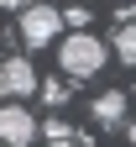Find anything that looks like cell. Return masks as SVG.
<instances>
[{"label":"cell","mask_w":136,"mask_h":147,"mask_svg":"<svg viewBox=\"0 0 136 147\" xmlns=\"http://www.w3.org/2000/svg\"><path fill=\"white\" fill-rule=\"evenodd\" d=\"M105 63H110V47L94 32H68L63 42H58V68H63L68 79H94Z\"/></svg>","instance_id":"1"},{"label":"cell","mask_w":136,"mask_h":147,"mask_svg":"<svg viewBox=\"0 0 136 147\" xmlns=\"http://www.w3.org/2000/svg\"><path fill=\"white\" fill-rule=\"evenodd\" d=\"M16 21H21V42H26V47H47V42H58L63 16H58L52 5H26Z\"/></svg>","instance_id":"2"},{"label":"cell","mask_w":136,"mask_h":147,"mask_svg":"<svg viewBox=\"0 0 136 147\" xmlns=\"http://www.w3.org/2000/svg\"><path fill=\"white\" fill-rule=\"evenodd\" d=\"M37 116L26 105H0V147H31L37 142Z\"/></svg>","instance_id":"3"},{"label":"cell","mask_w":136,"mask_h":147,"mask_svg":"<svg viewBox=\"0 0 136 147\" xmlns=\"http://www.w3.org/2000/svg\"><path fill=\"white\" fill-rule=\"evenodd\" d=\"M37 68H31V58H0V100H26V95H37Z\"/></svg>","instance_id":"4"},{"label":"cell","mask_w":136,"mask_h":147,"mask_svg":"<svg viewBox=\"0 0 136 147\" xmlns=\"http://www.w3.org/2000/svg\"><path fill=\"white\" fill-rule=\"evenodd\" d=\"M89 110H94V121H100L105 131H110V126H126V95H121V89H105Z\"/></svg>","instance_id":"5"},{"label":"cell","mask_w":136,"mask_h":147,"mask_svg":"<svg viewBox=\"0 0 136 147\" xmlns=\"http://www.w3.org/2000/svg\"><path fill=\"white\" fill-rule=\"evenodd\" d=\"M110 53H115L121 63H131V68H136V21H126L121 32H115V42H110Z\"/></svg>","instance_id":"6"},{"label":"cell","mask_w":136,"mask_h":147,"mask_svg":"<svg viewBox=\"0 0 136 147\" xmlns=\"http://www.w3.org/2000/svg\"><path fill=\"white\" fill-rule=\"evenodd\" d=\"M37 89H42V100H47L52 110H58V105H63V100H68V89H63V84H58V79H42V84H37Z\"/></svg>","instance_id":"7"},{"label":"cell","mask_w":136,"mask_h":147,"mask_svg":"<svg viewBox=\"0 0 136 147\" xmlns=\"http://www.w3.org/2000/svg\"><path fill=\"white\" fill-rule=\"evenodd\" d=\"M89 16H94V11H84V5H79V11H68V16H63V21H68L73 32H89Z\"/></svg>","instance_id":"8"},{"label":"cell","mask_w":136,"mask_h":147,"mask_svg":"<svg viewBox=\"0 0 136 147\" xmlns=\"http://www.w3.org/2000/svg\"><path fill=\"white\" fill-rule=\"evenodd\" d=\"M26 5H31V0H0V11H16V16H21Z\"/></svg>","instance_id":"9"},{"label":"cell","mask_w":136,"mask_h":147,"mask_svg":"<svg viewBox=\"0 0 136 147\" xmlns=\"http://www.w3.org/2000/svg\"><path fill=\"white\" fill-rule=\"evenodd\" d=\"M126 142H131V147H136V121H126Z\"/></svg>","instance_id":"10"},{"label":"cell","mask_w":136,"mask_h":147,"mask_svg":"<svg viewBox=\"0 0 136 147\" xmlns=\"http://www.w3.org/2000/svg\"><path fill=\"white\" fill-rule=\"evenodd\" d=\"M47 147H79V142H47Z\"/></svg>","instance_id":"11"}]
</instances>
